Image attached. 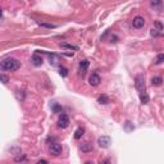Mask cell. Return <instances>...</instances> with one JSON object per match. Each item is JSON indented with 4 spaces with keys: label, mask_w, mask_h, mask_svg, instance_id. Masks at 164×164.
<instances>
[{
    "label": "cell",
    "mask_w": 164,
    "mask_h": 164,
    "mask_svg": "<svg viewBox=\"0 0 164 164\" xmlns=\"http://www.w3.org/2000/svg\"><path fill=\"white\" fill-rule=\"evenodd\" d=\"M2 71H9V72H16L21 68V62L14 59V58H5L0 63Z\"/></svg>",
    "instance_id": "1"
},
{
    "label": "cell",
    "mask_w": 164,
    "mask_h": 164,
    "mask_svg": "<svg viewBox=\"0 0 164 164\" xmlns=\"http://www.w3.org/2000/svg\"><path fill=\"white\" fill-rule=\"evenodd\" d=\"M135 87L138 91V94L145 93L146 91V85H145V77L142 74H137L135 78Z\"/></svg>",
    "instance_id": "2"
},
{
    "label": "cell",
    "mask_w": 164,
    "mask_h": 164,
    "mask_svg": "<svg viewBox=\"0 0 164 164\" xmlns=\"http://www.w3.org/2000/svg\"><path fill=\"white\" fill-rule=\"evenodd\" d=\"M62 151H63V149H62V145H59V144H56V142H53L50 144V146H49V153L51 154V155H54V156H59Z\"/></svg>",
    "instance_id": "3"
},
{
    "label": "cell",
    "mask_w": 164,
    "mask_h": 164,
    "mask_svg": "<svg viewBox=\"0 0 164 164\" xmlns=\"http://www.w3.org/2000/svg\"><path fill=\"white\" fill-rule=\"evenodd\" d=\"M132 26H133V28H136V30L142 28L144 26H145V18L141 17V16H136L132 21Z\"/></svg>",
    "instance_id": "4"
},
{
    "label": "cell",
    "mask_w": 164,
    "mask_h": 164,
    "mask_svg": "<svg viewBox=\"0 0 164 164\" xmlns=\"http://www.w3.org/2000/svg\"><path fill=\"white\" fill-rule=\"evenodd\" d=\"M69 126V117L67 114H62L59 120H58V127L59 128H67Z\"/></svg>",
    "instance_id": "5"
},
{
    "label": "cell",
    "mask_w": 164,
    "mask_h": 164,
    "mask_svg": "<svg viewBox=\"0 0 164 164\" xmlns=\"http://www.w3.org/2000/svg\"><path fill=\"white\" fill-rule=\"evenodd\" d=\"M110 137L109 136H100L98 138V144H99V146L100 147H103V149H107L110 146Z\"/></svg>",
    "instance_id": "6"
},
{
    "label": "cell",
    "mask_w": 164,
    "mask_h": 164,
    "mask_svg": "<svg viewBox=\"0 0 164 164\" xmlns=\"http://www.w3.org/2000/svg\"><path fill=\"white\" fill-rule=\"evenodd\" d=\"M100 82H101V78H100V76L98 73H93L90 76V78H89V84L91 86H94V87H96V86H99L100 85Z\"/></svg>",
    "instance_id": "7"
},
{
    "label": "cell",
    "mask_w": 164,
    "mask_h": 164,
    "mask_svg": "<svg viewBox=\"0 0 164 164\" xmlns=\"http://www.w3.org/2000/svg\"><path fill=\"white\" fill-rule=\"evenodd\" d=\"M31 62H32V64L35 67H40V65H42V63H44V59H42V56L40 54L35 53V54L32 55V58H31Z\"/></svg>",
    "instance_id": "8"
},
{
    "label": "cell",
    "mask_w": 164,
    "mask_h": 164,
    "mask_svg": "<svg viewBox=\"0 0 164 164\" xmlns=\"http://www.w3.org/2000/svg\"><path fill=\"white\" fill-rule=\"evenodd\" d=\"M89 65H90V63H89V60H87V59H84V60H81V62H80V73H81L82 76H84V74L86 73V71H87Z\"/></svg>",
    "instance_id": "9"
},
{
    "label": "cell",
    "mask_w": 164,
    "mask_h": 164,
    "mask_svg": "<svg viewBox=\"0 0 164 164\" xmlns=\"http://www.w3.org/2000/svg\"><path fill=\"white\" fill-rule=\"evenodd\" d=\"M98 103H100V104H109L110 103V99H109V96L108 95H105V94H103V95H100L99 98H98Z\"/></svg>",
    "instance_id": "10"
},
{
    "label": "cell",
    "mask_w": 164,
    "mask_h": 164,
    "mask_svg": "<svg viewBox=\"0 0 164 164\" xmlns=\"http://www.w3.org/2000/svg\"><path fill=\"white\" fill-rule=\"evenodd\" d=\"M80 149H81V150L84 151V153H89V151L93 150V145H91L90 142H84V144H82V145L80 146Z\"/></svg>",
    "instance_id": "11"
},
{
    "label": "cell",
    "mask_w": 164,
    "mask_h": 164,
    "mask_svg": "<svg viewBox=\"0 0 164 164\" xmlns=\"http://www.w3.org/2000/svg\"><path fill=\"white\" fill-rule=\"evenodd\" d=\"M151 84H153L154 86H160V85L163 84V78H162L160 76L153 77V78H151Z\"/></svg>",
    "instance_id": "12"
},
{
    "label": "cell",
    "mask_w": 164,
    "mask_h": 164,
    "mask_svg": "<svg viewBox=\"0 0 164 164\" xmlns=\"http://www.w3.org/2000/svg\"><path fill=\"white\" fill-rule=\"evenodd\" d=\"M140 100H141V103L142 104H147L149 103V100H150V98H149V94L146 93H141L140 94Z\"/></svg>",
    "instance_id": "13"
},
{
    "label": "cell",
    "mask_w": 164,
    "mask_h": 164,
    "mask_svg": "<svg viewBox=\"0 0 164 164\" xmlns=\"http://www.w3.org/2000/svg\"><path fill=\"white\" fill-rule=\"evenodd\" d=\"M84 132H85V129L82 128V127H78L76 129V132H74V138L76 140H80L82 136H84Z\"/></svg>",
    "instance_id": "14"
},
{
    "label": "cell",
    "mask_w": 164,
    "mask_h": 164,
    "mask_svg": "<svg viewBox=\"0 0 164 164\" xmlns=\"http://www.w3.org/2000/svg\"><path fill=\"white\" fill-rule=\"evenodd\" d=\"M124 129H126L127 132H131V131H133V129H135V126L129 122V120H127V122L124 123Z\"/></svg>",
    "instance_id": "15"
},
{
    "label": "cell",
    "mask_w": 164,
    "mask_h": 164,
    "mask_svg": "<svg viewBox=\"0 0 164 164\" xmlns=\"http://www.w3.org/2000/svg\"><path fill=\"white\" fill-rule=\"evenodd\" d=\"M154 63H155V64H162V63H164V54H158Z\"/></svg>",
    "instance_id": "16"
},
{
    "label": "cell",
    "mask_w": 164,
    "mask_h": 164,
    "mask_svg": "<svg viewBox=\"0 0 164 164\" xmlns=\"http://www.w3.org/2000/svg\"><path fill=\"white\" fill-rule=\"evenodd\" d=\"M59 73H60V76L63 77V78H65V77L68 76V69H67V68H64V67H60V69H59Z\"/></svg>",
    "instance_id": "17"
},
{
    "label": "cell",
    "mask_w": 164,
    "mask_h": 164,
    "mask_svg": "<svg viewBox=\"0 0 164 164\" xmlns=\"http://www.w3.org/2000/svg\"><path fill=\"white\" fill-rule=\"evenodd\" d=\"M62 47H67V49H72V50H77L78 47L77 46H73V45H69V44H60Z\"/></svg>",
    "instance_id": "18"
},
{
    "label": "cell",
    "mask_w": 164,
    "mask_h": 164,
    "mask_svg": "<svg viewBox=\"0 0 164 164\" xmlns=\"http://www.w3.org/2000/svg\"><path fill=\"white\" fill-rule=\"evenodd\" d=\"M0 78H2V82H3V84H4V85H5V84H8V81H9V78H8V76H5V74H4V73H2V74H0Z\"/></svg>",
    "instance_id": "19"
},
{
    "label": "cell",
    "mask_w": 164,
    "mask_h": 164,
    "mask_svg": "<svg viewBox=\"0 0 164 164\" xmlns=\"http://www.w3.org/2000/svg\"><path fill=\"white\" fill-rule=\"evenodd\" d=\"M53 110H54L55 113H59V112H62V107H60V105H58V104H55V105H53Z\"/></svg>",
    "instance_id": "20"
},
{
    "label": "cell",
    "mask_w": 164,
    "mask_h": 164,
    "mask_svg": "<svg viewBox=\"0 0 164 164\" xmlns=\"http://www.w3.org/2000/svg\"><path fill=\"white\" fill-rule=\"evenodd\" d=\"M155 27L158 28V31H162L163 28H164V26L162 25V22H159V21H156V22H155Z\"/></svg>",
    "instance_id": "21"
},
{
    "label": "cell",
    "mask_w": 164,
    "mask_h": 164,
    "mask_svg": "<svg viewBox=\"0 0 164 164\" xmlns=\"http://www.w3.org/2000/svg\"><path fill=\"white\" fill-rule=\"evenodd\" d=\"M150 5H151V7H162L163 3H162V2H151Z\"/></svg>",
    "instance_id": "22"
},
{
    "label": "cell",
    "mask_w": 164,
    "mask_h": 164,
    "mask_svg": "<svg viewBox=\"0 0 164 164\" xmlns=\"http://www.w3.org/2000/svg\"><path fill=\"white\" fill-rule=\"evenodd\" d=\"M41 26L47 27V28H55V27H56L55 25H50V23H41Z\"/></svg>",
    "instance_id": "23"
},
{
    "label": "cell",
    "mask_w": 164,
    "mask_h": 164,
    "mask_svg": "<svg viewBox=\"0 0 164 164\" xmlns=\"http://www.w3.org/2000/svg\"><path fill=\"white\" fill-rule=\"evenodd\" d=\"M100 164H112V163H110V159L105 158V159H103V160H101V163H100Z\"/></svg>",
    "instance_id": "24"
},
{
    "label": "cell",
    "mask_w": 164,
    "mask_h": 164,
    "mask_svg": "<svg viewBox=\"0 0 164 164\" xmlns=\"http://www.w3.org/2000/svg\"><path fill=\"white\" fill-rule=\"evenodd\" d=\"M36 164H49V163H47V160H45V159H41V160H38Z\"/></svg>",
    "instance_id": "25"
},
{
    "label": "cell",
    "mask_w": 164,
    "mask_h": 164,
    "mask_svg": "<svg viewBox=\"0 0 164 164\" xmlns=\"http://www.w3.org/2000/svg\"><path fill=\"white\" fill-rule=\"evenodd\" d=\"M85 164H93V163H91V162H86Z\"/></svg>",
    "instance_id": "26"
}]
</instances>
